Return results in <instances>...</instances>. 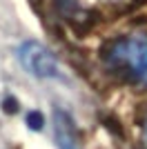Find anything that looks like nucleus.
Wrapping results in <instances>:
<instances>
[{
	"mask_svg": "<svg viewBox=\"0 0 147 149\" xmlns=\"http://www.w3.org/2000/svg\"><path fill=\"white\" fill-rule=\"evenodd\" d=\"M105 60L116 74L147 87V36H127L111 45Z\"/></svg>",
	"mask_w": 147,
	"mask_h": 149,
	"instance_id": "nucleus-1",
	"label": "nucleus"
},
{
	"mask_svg": "<svg viewBox=\"0 0 147 149\" xmlns=\"http://www.w3.org/2000/svg\"><path fill=\"white\" fill-rule=\"evenodd\" d=\"M18 60L24 67V71H29L36 78H43V80L45 78H60V65H58L56 56L36 40H27L20 45Z\"/></svg>",
	"mask_w": 147,
	"mask_h": 149,
	"instance_id": "nucleus-2",
	"label": "nucleus"
},
{
	"mask_svg": "<svg viewBox=\"0 0 147 149\" xmlns=\"http://www.w3.org/2000/svg\"><path fill=\"white\" fill-rule=\"evenodd\" d=\"M54 129H56V143L60 149H80L78 138H76V127H74L71 118L60 109H56L54 113Z\"/></svg>",
	"mask_w": 147,
	"mask_h": 149,
	"instance_id": "nucleus-3",
	"label": "nucleus"
},
{
	"mask_svg": "<svg viewBox=\"0 0 147 149\" xmlns=\"http://www.w3.org/2000/svg\"><path fill=\"white\" fill-rule=\"evenodd\" d=\"M143 147L147 149V120H145V127H143Z\"/></svg>",
	"mask_w": 147,
	"mask_h": 149,
	"instance_id": "nucleus-4",
	"label": "nucleus"
}]
</instances>
